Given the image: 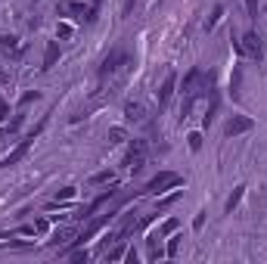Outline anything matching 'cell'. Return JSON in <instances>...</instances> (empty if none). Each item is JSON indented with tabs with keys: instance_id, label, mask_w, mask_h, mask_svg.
<instances>
[{
	"instance_id": "obj_8",
	"label": "cell",
	"mask_w": 267,
	"mask_h": 264,
	"mask_svg": "<svg viewBox=\"0 0 267 264\" xmlns=\"http://www.w3.org/2000/svg\"><path fill=\"white\" fill-rule=\"evenodd\" d=\"M124 122H131V124L146 122V106L140 103V100H128V103H124Z\"/></svg>"
},
{
	"instance_id": "obj_21",
	"label": "cell",
	"mask_w": 267,
	"mask_h": 264,
	"mask_svg": "<svg viewBox=\"0 0 267 264\" xmlns=\"http://www.w3.org/2000/svg\"><path fill=\"white\" fill-rule=\"evenodd\" d=\"M90 183H115V174L112 171H96L90 177Z\"/></svg>"
},
{
	"instance_id": "obj_13",
	"label": "cell",
	"mask_w": 267,
	"mask_h": 264,
	"mask_svg": "<svg viewBox=\"0 0 267 264\" xmlns=\"http://www.w3.org/2000/svg\"><path fill=\"white\" fill-rule=\"evenodd\" d=\"M56 59H59V44H56V41H50V44H47V53H44V72L53 69Z\"/></svg>"
},
{
	"instance_id": "obj_28",
	"label": "cell",
	"mask_w": 267,
	"mask_h": 264,
	"mask_svg": "<svg viewBox=\"0 0 267 264\" xmlns=\"http://www.w3.org/2000/svg\"><path fill=\"white\" fill-rule=\"evenodd\" d=\"M40 97V93L38 90H28V93H25V97H22V106H28V103H35V100Z\"/></svg>"
},
{
	"instance_id": "obj_9",
	"label": "cell",
	"mask_w": 267,
	"mask_h": 264,
	"mask_svg": "<svg viewBox=\"0 0 267 264\" xmlns=\"http://www.w3.org/2000/svg\"><path fill=\"white\" fill-rule=\"evenodd\" d=\"M174 87H177V75L171 72L168 78L162 81V87H158V106H162V109L171 103V97H174Z\"/></svg>"
},
{
	"instance_id": "obj_1",
	"label": "cell",
	"mask_w": 267,
	"mask_h": 264,
	"mask_svg": "<svg viewBox=\"0 0 267 264\" xmlns=\"http://www.w3.org/2000/svg\"><path fill=\"white\" fill-rule=\"evenodd\" d=\"M214 84V75L211 72H202V69H190L187 75H183V97H199L202 90H211Z\"/></svg>"
},
{
	"instance_id": "obj_22",
	"label": "cell",
	"mask_w": 267,
	"mask_h": 264,
	"mask_svg": "<svg viewBox=\"0 0 267 264\" xmlns=\"http://www.w3.org/2000/svg\"><path fill=\"white\" fill-rule=\"evenodd\" d=\"M124 137H128V131H124V127H109V143H121Z\"/></svg>"
},
{
	"instance_id": "obj_10",
	"label": "cell",
	"mask_w": 267,
	"mask_h": 264,
	"mask_svg": "<svg viewBox=\"0 0 267 264\" xmlns=\"http://www.w3.org/2000/svg\"><path fill=\"white\" fill-rule=\"evenodd\" d=\"M109 221H112V211H109V215H103V218H96V221H94V224H90L87 230H81V233H78V240H75V245H84V240H90L94 233H99V230H103L106 224H109Z\"/></svg>"
},
{
	"instance_id": "obj_7",
	"label": "cell",
	"mask_w": 267,
	"mask_h": 264,
	"mask_svg": "<svg viewBox=\"0 0 267 264\" xmlns=\"http://www.w3.org/2000/svg\"><path fill=\"white\" fill-rule=\"evenodd\" d=\"M243 53L252 56V59H261V56H264V47H261L258 31H246V35H243Z\"/></svg>"
},
{
	"instance_id": "obj_4",
	"label": "cell",
	"mask_w": 267,
	"mask_h": 264,
	"mask_svg": "<svg viewBox=\"0 0 267 264\" xmlns=\"http://www.w3.org/2000/svg\"><path fill=\"white\" fill-rule=\"evenodd\" d=\"M146 156H149L146 140H134V143H131V149H128V156H124V165H128L131 171H140V168L146 165Z\"/></svg>"
},
{
	"instance_id": "obj_5",
	"label": "cell",
	"mask_w": 267,
	"mask_h": 264,
	"mask_svg": "<svg viewBox=\"0 0 267 264\" xmlns=\"http://www.w3.org/2000/svg\"><path fill=\"white\" fill-rule=\"evenodd\" d=\"M252 127H255V122L248 115H233L227 122V127H224V134H227V137H239V134H248Z\"/></svg>"
},
{
	"instance_id": "obj_26",
	"label": "cell",
	"mask_w": 267,
	"mask_h": 264,
	"mask_svg": "<svg viewBox=\"0 0 267 264\" xmlns=\"http://www.w3.org/2000/svg\"><path fill=\"white\" fill-rule=\"evenodd\" d=\"M190 149H202V134H190Z\"/></svg>"
},
{
	"instance_id": "obj_2",
	"label": "cell",
	"mask_w": 267,
	"mask_h": 264,
	"mask_svg": "<svg viewBox=\"0 0 267 264\" xmlns=\"http://www.w3.org/2000/svg\"><path fill=\"white\" fill-rule=\"evenodd\" d=\"M128 65H131V56L124 53V50H112V53L103 59V65H99V81H106V78H112V75H118L121 69H128Z\"/></svg>"
},
{
	"instance_id": "obj_20",
	"label": "cell",
	"mask_w": 267,
	"mask_h": 264,
	"mask_svg": "<svg viewBox=\"0 0 267 264\" xmlns=\"http://www.w3.org/2000/svg\"><path fill=\"white\" fill-rule=\"evenodd\" d=\"M174 230H177V218H168V221H165L162 227H158V236H162V240H165V236H171Z\"/></svg>"
},
{
	"instance_id": "obj_11",
	"label": "cell",
	"mask_w": 267,
	"mask_h": 264,
	"mask_svg": "<svg viewBox=\"0 0 267 264\" xmlns=\"http://www.w3.org/2000/svg\"><path fill=\"white\" fill-rule=\"evenodd\" d=\"M112 196H115V190H106V193H99V196H96V199H94V202H90V205H87L84 211H81V218H90V215H94V211H99V208H103V205H106V202H109V199H112Z\"/></svg>"
},
{
	"instance_id": "obj_6",
	"label": "cell",
	"mask_w": 267,
	"mask_h": 264,
	"mask_svg": "<svg viewBox=\"0 0 267 264\" xmlns=\"http://www.w3.org/2000/svg\"><path fill=\"white\" fill-rule=\"evenodd\" d=\"M31 143H35V134H28V137H25V140L19 143V146H16V149L10 152V156H6L3 162H0V168H13V165H16V162H22L25 156H28V149H31Z\"/></svg>"
},
{
	"instance_id": "obj_3",
	"label": "cell",
	"mask_w": 267,
	"mask_h": 264,
	"mask_svg": "<svg viewBox=\"0 0 267 264\" xmlns=\"http://www.w3.org/2000/svg\"><path fill=\"white\" fill-rule=\"evenodd\" d=\"M183 183V177L180 174H174V171H158L153 181H149L146 186H143V193H149V196H158V193H165V190H171V186H180Z\"/></svg>"
},
{
	"instance_id": "obj_25",
	"label": "cell",
	"mask_w": 267,
	"mask_h": 264,
	"mask_svg": "<svg viewBox=\"0 0 267 264\" xmlns=\"http://www.w3.org/2000/svg\"><path fill=\"white\" fill-rule=\"evenodd\" d=\"M87 258H90V255H87V249H75V252H72V261H78V264H84Z\"/></svg>"
},
{
	"instance_id": "obj_29",
	"label": "cell",
	"mask_w": 267,
	"mask_h": 264,
	"mask_svg": "<svg viewBox=\"0 0 267 264\" xmlns=\"http://www.w3.org/2000/svg\"><path fill=\"white\" fill-rule=\"evenodd\" d=\"M10 118V106H6V100H0V122H6Z\"/></svg>"
},
{
	"instance_id": "obj_19",
	"label": "cell",
	"mask_w": 267,
	"mask_h": 264,
	"mask_svg": "<svg viewBox=\"0 0 267 264\" xmlns=\"http://www.w3.org/2000/svg\"><path fill=\"white\" fill-rule=\"evenodd\" d=\"M106 258H109V261H121L124 258V240H115V245L106 252Z\"/></svg>"
},
{
	"instance_id": "obj_31",
	"label": "cell",
	"mask_w": 267,
	"mask_h": 264,
	"mask_svg": "<svg viewBox=\"0 0 267 264\" xmlns=\"http://www.w3.org/2000/svg\"><path fill=\"white\" fill-rule=\"evenodd\" d=\"M47 230H50L47 221H35V233H47Z\"/></svg>"
},
{
	"instance_id": "obj_23",
	"label": "cell",
	"mask_w": 267,
	"mask_h": 264,
	"mask_svg": "<svg viewBox=\"0 0 267 264\" xmlns=\"http://www.w3.org/2000/svg\"><path fill=\"white\" fill-rule=\"evenodd\" d=\"M177 249H180V236L171 233V243H168V249H165V252H168V258H174V255H177Z\"/></svg>"
},
{
	"instance_id": "obj_16",
	"label": "cell",
	"mask_w": 267,
	"mask_h": 264,
	"mask_svg": "<svg viewBox=\"0 0 267 264\" xmlns=\"http://www.w3.org/2000/svg\"><path fill=\"white\" fill-rule=\"evenodd\" d=\"M72 236H75V227H62V230H53L50 243H53V245H59V243H65V240H72Z\"/></svg>"
},
{
	"instance_id": "obj_27",
	"label": "cell",
	"mask_w": 267,
	"mask_h": 264,
	"mask_svg": "<svg viewBox=\"0 0 267 264\" xmlns=\"http://www.w3.org/2000/svg\"><path fill=\"white\" fill-rule=\"evenodd\" d=\"M246 10H248L252 19H258V0H246Z\"/></svg>"
},
{
	"instance_id": "obj_24",
	"label": "cell",
	"mask_w": 267,
	"mask_h": 264,
	"mask_svg": "<svg viewBox=\"0 0 267 264\" xmlns=\"http://www.w3.org/2000/svg\"><path fill=\"white\" fill-rule=\"evenodd\" d=\"M75 193H78V190H75V186H62V190L56 193V199H62V202H65V199H72Z\"/></svg>"
},
{
	"instance_id": "obj_30",
	"label": "cell",
	"mask_w": 267,
	"mask_h": 264,
	"mask_svg": "<svg viewBox=\"0 0 267 264\" xmlns=\"http://www.w3.org/2000/svg\"><path fill=\"white\" fill-rule=\"evenodd\" d=\"M205 215H208V211H199V215H196V221H193V227H196V230H202V224H205Z\"/></svg>"
},
{
	"instance_id": "obj_18",
	"label": "cell",
	"mask_w": 267,
	"mask_h": 264,
	"mask_svg": "<svg viewBox=\"0 0 267 264\" xmlns=\"http://www.w3.org/2000/svg\"><path fill=\"white\" fill-rule=\"evenodd\" d=\"M177 199H180V190H174V193H168V196H165V199H158V205H155V215H158V211H165V208H171Z\"/></svg>"
},
{
	"instance_id": "obj_12",
	"label": "cell",
	"mask_w": 267,
	"mask_h": 264,
	"mask_svg": "<svg viewBox=\"0 0 267 264\" xmlns=\"http://www.w3.org/2000/svg\"><path fill=\"white\" fill-rule=\"evenodd\" d=\"M158 240H162L158 233H149V240H146V245H149V258H153V261H158V258H165V255H168L162 245H158Z\"/></svg>"
},
{
	"instance_id": "obj_17",
	"label": "cell",
	"mask_w": 267,
	"mask_h": 264,
	"mask_svg": "<svg viewBox=\"0 0 267 264\" xmlns=\"http://www.w3.org/2000/svg\"><path fill=\"white\" fill-rule=\"evenodd\" d=\"M221 16H224V6L218 3V6H214V10H211V16H208V19H205V25H202V28H205V31H214V25L221 22Z\"/></svg>"
},
{
	"instance_id": "obj_15",
	"label": "cell",
	"mask_w": 267,
	"mask_h": 264,
	"mask_svg": "<svg viewBox=\"0 0 267 264\" xmlns=\"http://www.w3.org/2000/svg\"><path fill=\"white\" fill-rule=\"evenodd\" d=\"M243 193H246V186H236V190L230 193L227 205H224V211H227V215H233V211H236V205H239V202H243Z\"/></svg>"
},
{
	"instance_id": "obj_14",
	"label": "cell",
	"mask_w": 267,
	"mask_h": 264,
	"mask_svg": "<svg viewBox=\"0 0 267 264\" xmlns=\"http://www.w3.org/2000/svg\"><path fill=\"white\" fill-rule=\"evenodd\" d=\"M19 38H13V35H3L0 38V53H19Z\"/></svg>"
}]
</instances>
